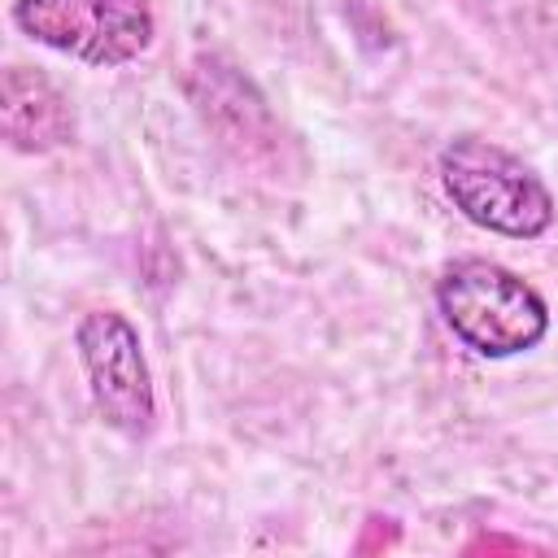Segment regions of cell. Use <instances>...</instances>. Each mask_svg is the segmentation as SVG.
Returning a JSON list of instances; mask_svg holds the SVG:
<instances>
[{
	"label": "cell",
	"mask_w": 558,
	"mask_h": 558,
	"mask_svg": "<svg viewBox=\"0 0 558 558\" xmlns=\"http://www.w3.org/2000/svg\"><path fill=\"white\" fill-rule=\"evenodd\" d=\"M445 327L480 357H514L549 336L545 296L493 257H458L436 279Z\"/></svg>",
	"instance_id": "6da1fadb"
},
{
	"label": "cell",
	"mask_w": 558,
	"mask_h": 558,
	"mask_svg": "<svg viewBox=\"0 0 558 558\" xmlns=\"http://www.w3.org/2000/svg\"><path fill=\"white\" fill-rule=\"evenodd\" d=\"M440 187L453 209L506 240H541L554 227V192L510 148L458 135L440 148Z\"/></svg>",
	"instance_id": "7a4b0ae2"
},
{
	"label": "cell",
	"mask_w": 558,
	"mask_h": 558,
	"mask_svg": "<svg viewBox=\"0 0 558 558\" xmlns=\"http://www.w3.org/2000/svg\"><path fill=\"white\" fill-rule=\"evenodd\" d=\"M13 22L35 44L100 70L135 61L157 35L148 0H13Z\"/></svg>",
	"instance_id": "3957f363"
},
{
	"label": "cell",
	"mask_w": 558,
	"mask_h": 558,
	"mask_svg": "<svg viewBox=\"0 0 558 558\" xmlns=\"http://www.w3.org/2000/svg\"><path fill=\"white\" fill-rule=\"evenodd\" d=\"M74 344L87 371L96 414L126 440H144L157 423V401H153V371L131 318L118 310H92L78 318Z\"/></svg>",
	"instance_id": "277c9868"
},
{
	"label": "cell",
	"mask_w": 558,
	"mask_h": 558,
	"mask_svg": "<svg viewBox=\"0 0 558 558\" xmlns=\"http://www.w3.org/2000/svg\"><path fill=\"white\" fill-rule=\"evenodd\" d=\"M0 131L17 153H48L74 135V109L44 74L13 65L0 87Z\"/></svg>",
	"instance_id": "5b68a950"
}]
</instances>
